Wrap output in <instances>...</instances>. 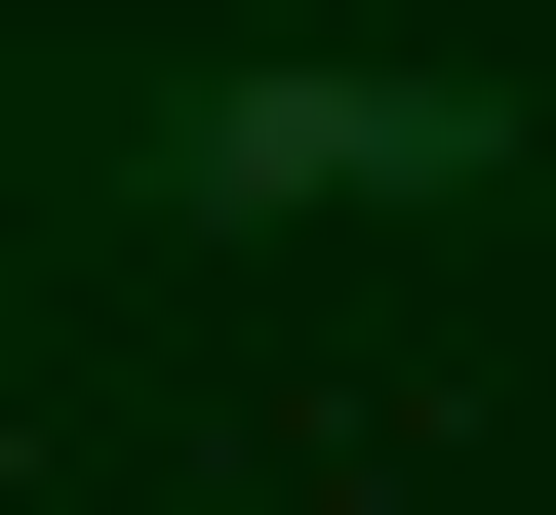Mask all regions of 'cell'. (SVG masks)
Returning a JSON list of instances; mask_svg holds the SVG:
<instances>
[{
    "label": "cell",
    "mask_w": 556,
    "mask_h": 515,
    "mask_svg": "<svg viewBox=\"0 0 556 515\" xmlns=\"http://www.w3.org/2000/svg\"><path fill=\"white\" fill-rule=\"evenodd\" d=\"M477 159H517L477 80H199L160 119V198H477Z\"/></svg>",
    "instance_id": "obj_1"
}]
</instances>
